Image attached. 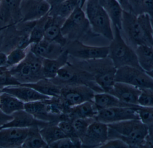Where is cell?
I'll list each match as a JSON object with an SVG mask.
<instances>
[{"instance_id":"obj_4","label":"cell","mask_w":153,"mask_h":148,"mask_svg":"<svg viewBox=\"0 0 153 148\" xmlns=\"http://www.w3.org/2000/svg\"><path fill=\"white\" fill-rule=\"evenodd\" d=\"M83 8L93 32L98 36L112 40L114 37L113 25L99 0H87Z\"/></svg>"},{"instance_id":"obj_35","label":"cell","mask_w":153,"mask_h":148,"mask_svg":"<svg viewBox=\"0 0 153 148\" xmlns=\"http://www.w3.org/2000/svg\"><path fill=\"white\" fill-rule=\"evenodd\" d=\"M139 120L149 129V132H153V107L138 105L136 107Z\"/></svg>"},{"instance_id":"obj_37","label":"cell","mask_w":153,"mask_h":148,"mask_svg":"<svg viewBox=\"0 0 153 148\" xmlns=\"http://www.w3.org/2000/svg\"><path fill=\"white\" fill-rule=\"evenodd\" d=\"M27 48L26 49L16 48L7 54L6 67H13L22 61L27 55Z\"/></svg>"},{"instance_id":"obj_11","label":"cell","mask_w":153,"mask_h":148,"mask_svg":"<svg viewBox=\"0 0 153 148\" xmlns=\"http://www.w3.org/2000/svg\"><path fill=\"white\" fill-rule=\"evenodd\" d=\"M115 81L129 84L141 89H153V79L144 71L132 66L117 69Z\"/></svg>"},{"instance_id":"obj_46","label":"cell","mask_w":153,"mask_h":148,"mask_svg":"<svg viewBox=\"0 0 153 148\" xmlns=\"http://www.w3.org/2000/svg\"><path fill=\"white\" fill-rule=\"evenodd\" d=\"M51 6V8L58 5L65 0H47Z\"/></svg>"},{"instance_id":"obj_29","label":"cell","mask_w":153,"mask_h":148,"mask_svg":"<svg viewBox=\"0 0 153 148\" xmlns=\"http://www.w3.org/2000/svg\"><path fill=\"white\" fill-rule=\"evenodd\" d=\"M135 51L140 68L146 72L151 70L153 68V47L139 46Z\"/></svg>"},{"instance_id":"obj_7","label":"cell","mask_w":153,"mask_h":148,"mask_svg":"<svg viewBox=\"0 0 153 148\" xmlns=\"http://www.w3.org/2000/svg\"><path fill=\"white\" fill-rule=\"evenodd\" d=\"M62 31L68 41L77 40L83 42L84 40L98 36L93 32L84 10L80 6L65 21Z\"/></svg>"},{"instance_id":"obj_10","label":"cell","mask_w":153,"mask_h":148,"mask_svg":"<svg viewBox=\"0 0 153 148\" xmlns=\"http://www.w3.org/2000/svg\"><path fill=\"white\" fill-rule=\"evenodd\" d=\"M65 49L67 51L70 56L78 60L102 59L108 56V46L90 45L79 40L68 41Z\"/></svg>"},{"instance_id":"obj_52","label":"cell","mask_w":153,"mask_h":148,"mask_svg":"<svg viewBox=\"0 0 153 148\" xmlns=\"http://www.w3.org/2000/svg\"><path fill=\"white\" fill-rule=\"evenodd\" d=\"M0 1H1V0H0Z\"/></svg>"},{"instance_id":"obj_8","label":"cell","mask_w":153,"mask_h":148,"mask_svg":"<svg viewBox=\"0 0 153 148\" xmlns=\"http://www.w3.org/2000/svg\"><path fill=\"white\" fill-rule=\"evenodd\" d=\"M43 59L27 48L24 60L9 70L13 77L21 84L35 83L45 78L43 74Z\"/></svg>"},{"instance_id":"obj_2","label":"cell","mask_w":153,"mask_h":148,"mask_svg":"<svg viewBox=\"0 0 153 148\" xmlns=\"http://www.w3.org/2000/svg\"><path fill=\"white\" fill-rule=\"evenodd\" d=\"M108 125V140L119 139L129 148H149V129L140 120H126Z\"/></svg>"},{"instance_id":"obj_32","label":"cell","mask_w":153,"mask_h":148,"mask_svg":"<svg viewBox=\"0 0 153 148\" xmlns=\"http://www.w3.org/2000/svg\"><path fill=\"white\" fill-rule=\"evenodd\" d=\"M39 132L43 139L48 146L61 139L67 137L57 124H50L40 129Z\"/></svg>"},{"instance_id":"obj_44","label":"cell","mask_w":153,"mask_h":148,"mask_svg":"<svg viewBox=\"0 0 153 148\" xmlns=\"http://www.w3.org/2000/svg\"><path fill=\"white\" fill-rule=\"evenodd\" d=\"M117 1L119 3L124 10L130 11L128 0H117Z\"/></svg>"},{"instance_id":"obj_20","label":"cell","mask_w":153,"mask_h":148,"mask_svg":"<svg viewBox=\"0 0 153 148\" xmlns=\"http://www.w3.org/2000/svg\"><path fill=\"white\" fill-rule=\"evenodd\" d=\"M65 19L59 17H53L48 14L44 38L57 43L65 47L68 43V40L62 33V27Z\"/></svg>"},{"instance_id":"obj_45","label":"cell","mask_w":153,"mask_h":148,"mask_svg":"<svg viewBox=\"0 0 153 148\" xmlns=\"http://www.w3.org/2000/svg\"><path fill=\"white\" fill-rule=\"evenodd\" d=\"M7 61V54L2 52H0V67L6 66Z\"/></svg>"},{"instance_id":"obj_43","label":"cell","mask_w":153,"mask_h":148,"mask_svg":"<svg viewBox=\"0 0 153 148\" xmlns=\"http://www.w3.org/2000/svg\"><path fill=\"white\" fill-rule=\"evenodd\" d=\"M13 119L12 115L6 114L0 109V126L8 123Z\"/></svg>"},{"instance_id":"obj_36","label":"cell","mask_w":153,"mask_h":148,"mask_svg":"<svg viewBox=\"0 0 153 148\" xmlns=\"http://www.w3.org/2000/svg\"><path fill=\"white\" fill-rule=\"evenodd\" d=\"M95 121L96 120L94 118H78L71 122L76 135L80 140L85 135L90 124Z\"/></svg>"},{"instance_id":"obj_33","label":"cell","mask_w":153,"mask_h":148,"mask_svg":"<svg viewBox=\"0 0 153 148\" xmlns=\"http://www.w3.org/2000/svg\"><path fill=\"white\" fill-rule=\"evenodd\" d=\"M130 12L136 15L148 14L153 19V0H128Z\"/></svg>"},{"instance_id":"obj_9","label":"cell","mask_w":153,"mask_h":148,"mask_svg":"<svg viewBox=\"0 0 153 148\" xmlns=\"http://www.w3.org/2000/svg\"><path fill=\"white\" fill-rule=\"evenodd\" d=\"M95 92L85 85H68L61 87L60 98L66 110L88 101L93 102Z\"/></svg>"},{"instance_id":"obj_21","label":"cell","mask_w":153,"mask_h":148,"mask_svg":"<svg viewBox=\"0 0 153 148\" xmlns=\"http://www.w3.org/2000/svg\"><path fill=\"white\" fill-rule=\"evenodd\" d=\"M11 115L13 117V120L0 126V130L8 128H29L34 126L41 129L52 124L37 120L24 110L17 111Z\"/></svg>"},{"instance_id":"obj_41","label":"cell","mask_w":153,"mask_h":148,"mask_svg":"<svg viewBox=\"0 0 153 148\" xmlns=\"http://www.w3.org/2000/svg\"><path fill=\"white\" fill-rule=\"evenodd\" d=\"M48 148H77V147L71 138L66 137L52 143L48 146Z\"/></svg>"},{"instance_id":"obj_51","label":"cell","mask_w":153,"mask_h":148,"mask_svg":"<svg viewBox=\"0 0 153 148\" xmlns=\"http://www.w3.org/2000/svg\"><path fill=\"white\" fill-rule=\"evenodd\" d=\"M10 26H4V27H0V31L5 29L7 28L8 27H9Z\"/></svg>"},{"instance_id":"obj_15","label":"cell","mask_w":153,"mask_h":148,"mask_svg":"<svg viewBox=\"0 0 153 148\" xmlns=\"http://www.w3.org/2000/svg\"><path fill=\"white\" fill-rule=\"evenodd\" d=\"M49 99L24 103V110L39 121L57 124L62 118L53 113Z\"/></svg>"},{"instance_id":"obj_24","label":"cell","mask_w":153,"mask_h":148,"mask_svg":"<svg viewBox=\"0 0 153 148\" xmlns=\"http://www.w3.org/2000/svg\"><path fill=\"white\" fill-rule=\"evenodd\" d=\"M69 55L66 50L57 58L43 59V74L45 78L52 79L58 71L69 61Z\"/></svg>"},{"instance_id":"obj_27","label":"cell","mask_w":153,"mask_h":148,"mask_svg":"<svg viewBox=\"0 0 153 148\" xmlns=\"http://www.w3.org/2000/svg\"><path fill=\"white\" fill-rule=\"evenodd\" d=\"M109 17L113 27L121 30L123 10L117 0H99Z\"/></svg>"},{"instance_id":"obj_17","label":"cell","mask_w":153,"mask_h":148,"mask_svg":"<svg viewBox=\"0 0 153 148\" xmlns=\"http://www.w3.org/2000/svg\"><path fill=\"white\" fill-rule=\"evenodd\" d=\"M142 90L126 83L116 82L108 93L117 97L121 102L132 106H138Z\"/></svg>"},{"instance_id":"obj_18","label":"cell","mask_w":153,"mask_h":148,"mask_svg":"<svg viewBox=\"0 0 153 148\" xmlns=\"http://www.w3.org/2000/svg\"><path fill=\"white\" fill-rule=\"evenodd\" d=\"M29 128H8L0 130V148H21Z\"/></svg>"},{"instance_id":"obj_34","label":"cell","mask_w":153,"mask_h":148,"mask_svg":"<svg viewBox=\"0 0 153 148\" xmlns=\"http://www.w3.org/2000/svg\"><path fill=\"white\" fill-rule=\"evenodd\" d=\"M48 14L36 21L30 35V45L31 44L37 43L44 38L45 27Z\"/></svg>"},{"instance_id":"obj_26","label":"cell","mask_w":153,"mask_h":148,"mask_svg":"<svg viewBox=\"0 0 153 148\" xmlns=\"http://www.w3.org/2000/svg\"><path fill=\"white\" fill-rule=\"evenodd\" d=\"M20 85L29 87L40 94L49 97L59 98L61 93V87L48 79L43 78L35 83Z\"/></svg>"},{"instance_id":"obj_5","label":"cell","mask_w":153,"mask_h":148,"mask_svg":"<svg viewBox=\"0 0 153 148\" xmlns=\"http://www.w3.org/2000/svg\"><path fill=\"white\" fill-rule=\"evenodd\" d=\"M50 80L61 87L68 85H85L96 93L104 92L91 73L70 61L69 59L67 64L58 71L56 77Z\"/></svg>"},{"instance_id":"obj_50","label":"cell","mask_w":153,"mask_h":148,"mask_svg":"<svg viewBox=\"0 0 153 148\" xmlns=\"http://www.w3.org/2000/svg\"><path fill=\"white\" fill-rule=\"evenodd\" d=\"M87 0H81V2H80V6L81 8H82L84 7L85 4V2Z\"/></svg>"},{"instance_id":"obj_39","label":"cell","mask_w":153,"mask_h":148,"mask_svg":"<svg viewBox=\"0 0 153 148\" xmlns=\"http://www.w3.org/2000/svg\"><path fill=\"white\" fill-rule=\"evenodd\" d=\"M57 125L68 138H71L74 141L77 148H81V140L77 137L72 122L62 121L59 122Z\"/></svg>"},{"instance_id":"obj_42","label":"cell","mask_w":153,"mask_h":148,"mask_svg":"<svg viewBox=\"0 0 153 148\" xmlns=\"http://www.w3.org/2000/svg\"><path fill=\"white\" fill-rule=\"evenodd\" d=\"M100 148H129L128 145L119 139H108Z\"/></svg>"},{"instance_id":"obj_25","label":"cell","mask_w":153,"mask_h":148,"mask_svg":"<svg viewBox=\"0 0 153 148\" xmlns=\"http://www.w3.org/2000/svg\"><path fill=\"white\" fill-rule=\"evenodd\" d=\"M93 102L98 111L111 107L137 106L130 105L123 103L113 95L106 92L95 93L94 97Z\"/></svg>"},{"instance_id":"obj_12","label":"cell","mask_w":153,"mask_h":148,"mask_svg":"<svg viewBox=\"0 0 153 148\" xmlns=\"http://www.w3.org/2000/svg\"><path fill=\"white\" fill-rule=\"evenodd\" d=\"M115 107L100 110L95 117L96 121L108 124L129 120H139L136 107Z\"/></svg>"},{"instance_id":"obj_3","label":"cell","mask_w":153,"mask_h":148,"mask_svg":"<svg viewBox=\"0 0 153 148\" xmlns=\"http://www.w3.org/2000/svg\"><path fill=\"white\" fill-rule=\"evenodd\" d=\"M69 61L91 73L104 92L109 93L115 81L117 69L109 57L90 60H80L71 57Z\"/></svg>"},{"instance_id":"obj_6","label":"cell","mask_w":153,"mask_h":148,"mask_svg":"<svg viewBox=\"0 0 153 148\" xmlns=\"http://www.w3.org/2000/svg\"><path fill=\"white\" fill-rule=\"evenodd\" d=\"M113 27L114 37L108 45V57L117 69L129 66L142 70L138 64L134 49L125 41L120 30L117 27Z\"/></svg>"},{"instance_id":"obj_47","label":"cell","mask_w":153,"mask_h":148,"mask_svg":"<svg viewBox=\"0 0 153 148\" xmlns=\"http://www.w3.org/2000/svg\"><path fill=\"white\" fill-rule=\"evenodd\" d=\"M147 141L151 148H153V132H149L147 137Z\"/></svg>"},{"instance_id":"obj_22","label":"cell","mask_w":153,"mask_h":148,"mask_svg":"<svg viewBox=\"0 0 153 148\" xmlns=\"http://www.w3.org/2000/svg\"><path fill=\"white\" fill-rule=\"evenodd\" d=\"M1 92L13 95L24 103L51 98V97L40 94L31 88L21 85L6 87L2 90L1 93Z\"/></svg>"},{"instance_id":"obj_28","label":"cell","mask_w":153,"mask_h":148,"mask_svg":"<svg viewBox=\"0 0 153 148\" xmlns=\"http://www.w3.org/2000/svg\"><path fill=\"white\" fill-rule=\"evenodd\" d=\"M0 109L6 114L11 115L19 110H24V103L13 95L0 93Z\"/></svg>"},{"instance_id":"obj_1","label":"cell","mask_w":153,"mask_h":148,"mask_svg":"<svg viewBox=\"0 0 153 148\" xmlns=\"http://www.w3.org/2000/svg\"><path fill=\"white\" fill-rule=\"evenodd\" d=\"M120 31L125 41L134 50L139 46L153 47V26L148 14L136 15L124 10Z\"/></svg>"},{"instance_id":"obj_31","label":"cell","mask_w":153,"mask_h":148,"mask_svg":"<svg viewBox=\"0 0 153 148\" xmlns=\"http://www.w3.org/2000/svg\"><path fill=\"white\" fill-rule=\"evenodd\" d=\"M38 126L29 128L28 133L21 148H46L48 145L43 139Z\"/></svg>"},{"instance_id":"obj_38","label":"cell","mask_w":153,"mask_h":148,"mask_svg":"<svg viewBox=\"0 0 153 148\" xmlns=\"http://www.w3.org/2000/svg\"><path fill=\"white\" fill-rule=\"evenodd\" d=\"M21 84L11 74L6 66L0 67V93L6 87L19 86Z\"/></svg>"},{"instance_id":"obj_49","label":"cell","mask_w":153,"mask_h":148,"mask_svg":"<svg viewBox=\"0 0 153 148\" xmlns=\"http://www.w3.org/2000/svg\"><path fill=\"white\" fill-rule=\"evenodd\" d=\"M146 73H147V74L153 79V68L151 70H150V71Z\"/></svg>"},{"instance_id":"obj_40","label":"cell","mask_w":153,"mask_h":148,"mask_svg":"<svg viewBox=\"0 0 153 148\" xmlns=\"http://www.w3.org/2000/svg\"><path fill=\"white\" fill-rule=\"evenodd\" d=\"M142 93L139 98V106L153 107V89H142Z\"/></svg>"},{"instance_id":"obj_30","label":"cell","mask_w":153,"mask_h":148,"mask_svg":"<svg viewBox=\"0 0 153 148\" xmlns=\"http://www.w3.org/2000/svg\"><path fill=\"white\" fill-rule=\"evenodd\" d=\"M81 0H65L50 9L49 15L66 19L78 6Z\"/></svg>"},{"instance_id":"obj_23","label":"cell","mask_w":153,"mask_h":148,"mask_svg":"<svg viewBox=\"0 0 153 148\" xmlns=\"http://www.w3.org/2000/svg\"><path fill=\"white\" fill-rule=\"evenodd\" d=\"M98 112L94 102L88 101L68 108L64 115V121L71 122L78 118H95Z\"/></svg>"},{"instance_id":"obj_13","label":"cell","mask_w":153,"mask_h":148,"mask_svg":"<svg viewBox=\"0 0 153 148\" xmlns=\"http://www.w3.org/2000/svg\"><path fill=\"white\" fill-rule=\"evenodd\" d=\"M108 124L95 121L81 140V148H100L108 140Z\"/></svg>"},{"instance_id":"obj_16","label":"cell","mask_w":153,"mask_h":148,"mask_svg":"<svg viewBox=\"0 0 153 148\" xmlns=\"http://www.w3.org/2000/svg\"><path fill=\"white\" fill-rule=\"evenodd\" d=\"M21 1L22 0H1L0 24L3 26H10L22 21Z\"/></svg>"},{"instance_id":"obj_14","label":"cell","mask_w":153,"mask_h":148,"mask_svg":"<svg viewBox=\"0 0 153 148\" xmlns=\"http://www.w3.org/2000/svg\"><path fill=\"white\" fill-rule=\"evenodd\" d=\"M22 21H34L49 13L51 6L47 0H22Z\"/></svg>"},{"instance_id":"obj_19","label":"cell","mask_w":153,"mask_h":148,"mask_svg":"<svg viewBox=\"0 0 153 148\" xmlns=\"http://www.w3.org/2000/svg\"><path fill=\"white\" fill-rule=\"evenodd\" d=\"M28 49L36 56L43 59H55L65 50L61 45L44 38L37 43L31 44Z\"/></svg>"},{"instance_id":"obj_48","label":"cell","mask_w":153,"mask_h":148,"mask_svg":"<svg viewBox=\"0 0 153 148\" xmlns=\"http://www.w3.org/2000/svg\"><path fill=\"white\" fill-rule=\"evenodd\" d=\"M0 31V50L2 44L3 37V30Z\"/></svg>"}]
</instances>
